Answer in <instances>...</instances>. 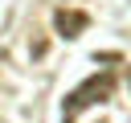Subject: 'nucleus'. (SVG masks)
Listing matches in <instances>:
<instances>
[{"label": "nucleus", "instance_id": "f257e3e1", "mask_svg": "<svg viewBox=\"0 0 131 123\" xmlns=\"http://www.w3.org/2000/svg\"><path fill=\"white\" fill-rule=\"evenodd\" d=\"M115 86H119V78L111 74V70H102V74H90L82 86H74L70 94H66V102H61V123H74L86 107H94V102H106L111 94H115Z\"/></svg>", "mask_w": 131, "mask_h": 123}, {"label": "nucleus", "instance_id": "f03ea898", "mask_svg": "<svg viewBox=\"0 0 131 123\" xmlns=\"http://www.w3.org/2000/svg\"><path fill=\"white\" fill-rule=\"evenodd\" d=\"M53 29H57V37L74 41V37H82V33L90 29V16L78 12V8H57V12H53Z\"/></svg>", "mask_w": 131, "mask_h": 123}]
</instances>
